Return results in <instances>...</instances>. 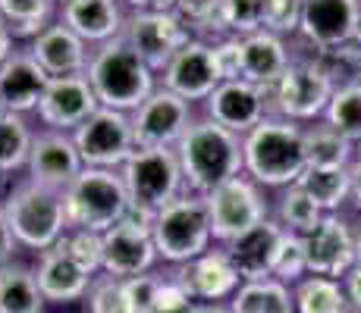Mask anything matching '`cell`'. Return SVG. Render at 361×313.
Returning a JSON list of instances; mask_svg holds the SVG:
<instances>
[{"label": "cell", "mask_w": 361, "mask_h": 313, "mask_svg": "<svg viewBox=\"0 0 361 313\" xmlns=\"http://www.w3.org/2000/svg\"><path fill=\"white\" fill-rule=\"evenodd\" d=\"M176 157L183 166L185 191L189 194H211L217 185L242 176V135L198 116L176 144Z\"/></svg>", "instance_id": "obj_2"}, {"label": "cell", "mask_w": 361, "mask_h": 313, "mask_svg": "<svg viewBox=\"0 0 361 313\" xmlns=\"http://www.w3.org/2000/svg\"><path fill=\"white\" fill-rule=\"evenodd\" d=\"M161 88L179 94L189 103H204L207 97L214 94V88L220 85V69L217 60H214V44L211 41L192 38L176 57L170 60V66L161 72Z\"/></svg>", "instance_id": "obj_17"}, {"label": "cell", "mask_w": 361, "mask_h": 313, "mask_svg": "<svg viewBox=\"0 0 361 313\" xmlns=\"http://www.w3.org/2000/svg\"><path fill=\"white\" fill-rule=\"evenodd\" d=\"M324 122L336 129L343 138H349L355 148H361V85L336 88L327 103Z\"/></svg>", "instance_id": "obj_35"}, {"label": "cell", "mask_w": 361, "mask_h": 313, "mask_svg": "<svg viewBox=\"0 0 361 313\" xmlns=\"http://www.w3.org/2000/svg\"><path fill=\"white\" fill-rule=\"evenodd\" d=\"M343 288H345V298H349V307L361 313V267H352L343 276Z\"/></svg>", "instance_id": "obj_46"}, {"label": "cell", "mask_w": 361, "mask_h": 313, "mask_svg": "<svg viewBox=\"0 0 361 313\" xmlns=\"http://www.w3.org/2000/svg\"><path fill=\"white\" fill-rule=\"evenodd\" d=\"M305 0H264V32H274L280 38H295L302 29Z\"/></svg>", "instance_id": "obj_40"}, {"label": "cell", "mask_w": 361, "mask_h": 313, "mask_svg": "<svg viewBox=\"0 0 361 313\" xmlns=\"http://www.w3.org/2000/svg\"><path fill=\"white\" fill-rule=\"evenodd\" d=\"M98 107L101 103L94 97L92 85H88V75L79 72V75H60V79L47 82L35 116H38V122L44 129L73 135Z\"/></svg>", "instance_id": "obj_16"}, {"label": "cell", "mask_w": 361, "mask_h": 313, "mask_svg": "<svg viewBox=\"0 0 361 313\" xmlns=\"http://www.w3.org/2000/svg\"><path fill=\"white\" fill-rule=\"evenodd\" d=\"M293 301L295 313H352L343 279H327V276H305L293 285Z\"/></svg>", "instance_id": "obj_31"}, {"label": "cell", "mask_w": 361, "mask_h": 313, "mask_svg": "<svg viewBox=\"0 0 361 313\" xmlns=\"http://www.w3.org/2000/svg\"><path fill=\"white\" fill-rule=\"evenodd\" d=\"M82 170H85V163H82L73 135H66V132H51V129L35 132L32 154H29V163H25V172H29L25 179H29V182L54 188V191H63Z\"/></svg>", "instance_id": "obj_18"}, {"label": "cell", "mask_w": 361, "mask_h": 313, "mask_svg": "<svg viewBox=\"0 0 361 313\" xmlns=\"http://www.w3.org/2000/svg\"><path fill=\"white\" fill-rule=\"evenodd\" d=\"M35 132L25 116L6 113L0 116V176H13V172L25 170L32 154Z\"/></svg>", "instance_id": "obj_33"}, {"label": "cell", "mask_w": 361, "mask_h": 313, "mask_svg": "<svg viewBox=\"0 0 361 313\" xmlns=\"http://www.w3.org/2000/svg\"><path fill=\"white\" fill-rule=\"evenodd\" d=\"M324 213L317 210V204L302 191V185H289L280 191L276 198V210H274V219L280 222L286 232H295V235H308L311 229L321 222Z\"/></svg>", "instance_id": "obj_34"}, {"label": "cell", "mask_w": 361, "mask_h": 313, "mask_svg": "<svg viewBox=\"0 0 361 313\" xmlns=\"http://www.w3.org/2000/svg\"><path fill=\"white\" fill-rule=\"evenodd\" d=\"M242 166L245 176L255 179L261 188H289L308 170L305 157V125L267 116L242 135Z\"/></svg>", "instance_id": "obj_1"}, {"label": "cell", "mask_w": 361, "mask_h": 313, "mask_svg": "<svg viewBox=\"0 0 361 313\" xmlns=\"http://www.w3.org/2000/svg\"><path fill=\"white\" fill-rule=\"evenodd\" d=\"M60 0H0V19L16 41H32L51 23H57Z\"/></svg>", "instance_id": "obj_30"}, {"label": "cell", "mask_w": 361, "mask_h": 313, "mask_svg": "<svg viewBox=\"0 0 361 313\" xmlns=\"http://www.w3.org/2000/svg\"><path fill=\"white\" fill-rule=\"evenodd\" d=\"M73 141L85 166H92V170H123V163L135 151L132 116L120 113V110L98 107L73 132Z\"/></svg>", "instance_id": "obj_10"}, {"label": "cell", "mask_w": 361, "mask_h": 313, "mask_svg": "<svg viewBox=\"0 0 361 313\" xmlns=\"http://www.w3.org/2000/svg\"><path fill=\"white\" fill-rule=\"evenodd\" d=\"M57 19L69 25L88 47H101L120 38L126 23L123 0H60Z\"/></svg>", "instance_id": "obj_22"}, {"label": "cell", "mask_w": 361, "mask_h": 313, "mask_svg": "<svg viewBox=\"0 0 361 313\" xmlns=\"http://www.w3.org/2000/svg\"><path fill=\"white\" fill-rule=\"evenodd\" d=\"M220 25L224 34L248 38L264 29V0H220Z\"/></svg>", "instance_id": "obj_36"}, {"label": "cell", "mask_w": 361, "mask_h": 313, "mask_svg": "<svg viewBox=\"0 0 361 313\" xmlns=\"http://www.w3.org/2000/svg\"><path fill=\"white\" fill-rule=\"evenodd\" d=\"M204 116L211 122L235 132V135H248L255 125H261L270 116L267 91L258 85H248L242 79L220 82L214 88V94L204 101Z\"/></svg>", "instance_id": "obj_19"}, {"label": "cell", "mask_w": 361, "mask_h": 313, "mask_svg": "<svg viewBox=\"0 0 361 313\" xmlns=\"http://www.w3.org/2000/svg\"><path fill=\"white\" fill-rule=\"evenodd\" d=\"M51 75L35 63L29 47H16L0 66V97H4L6 110L19 116H29L38 110L41 94H44Z\"/></svg>", "instance_id": "obj_25"}, {"label": "cell", "mask_w": 361, "mask_h": 313, "mask_svg": "<svg viewBox=\"0 0 361 313\" xmlns=\"http://www.w3.org/2000/svg\"><path fill=\"white\" fill-rule=\"evenodd\" d=\"M60 245L66 248V254L85 269L88 276H101V260H104V241L98 232L88 229H69L60 238Z\"/></svg>", "instance_id": "obj_39"}, {"label": "cell", "mask_w": 361, "mask_h": 313, "mask_svg": "<svg viewBox=\"0 0 361 313\" xmlns=\"http://www.w3.org/2000/svg\"><path fill=\"white\" fill-rule=\"evenodd\" d=\"M85 307L88 313H132L126 298V279H116L107 273L94 276L85 295Z\"/></svg>", "instance_id": "obj_38"}, {"label": "cell", "mask_w": 361, "mask_h": 313, "mask_svg": "<svg viewBox=\"0 0 361 313\" xmlns=\"http://www.w3.org/2000/svg\"><path fill=\"white\" fill-rule=\"evenodd\" d=\"M63 210L69 229H88L104 235L129 213V194L120 170H85L63 191Z\"/></svg>", "instance_id": "obj_5"}, {"label": "cell", "mask_w": 361, "mask_h": 313, "mask_svg": "<svg viewBox=\"0 0 361 313\" xmlns=\"http://www.w3.org/2000/svg\"><path fill=\"white\" fill-rule=\"evenodd\" d=\"M35 279H38V288L47 304H54V307H69V304L85 301L94 276H88L85 269L66 254V248L57 241L54 248L38 254Z\"/></svg>", "instance_id": "obj_21"}, {"label": "cell", "mask_w": 361, "mask_h": 313, "mask_svg": "<svg viewBox=\"0 0 361 313\" xmlns=\"http://www.w3.org/2000/svg\"><path fill=\"white\" fill-rule=\"evenodd\" d=\"M192 298L189 291L183 288V282L176 279V273H166L161 276V285H157V307L154 313H185L192 307Z\"/></svg>", "instance_id": "obj_42"}, {"label": "cell", "mask_w": 361, "mask_h": 313, "mask_svg": "<svg viewBox=\"0 0 361 313\" xmlns=\"http://www.w3.org/2000/svg\"><path fill=\"white\" fill-rule=\"evenodd\" d=\"M47 301L35 279V267L4 263L0 267V313H44Z\"/></svg>", "instance_id": "obj_27"}, {"label": "cell", "mask_w": 361, "mask_h": 313, "mask_svg": "<svg viewBox=\"0 0 361 313\" xmlns=\"http://www.w3.org/2000/svg\"><path fill=\"white\" fill-rule=\"evenodd\" d=\"M4 213L13 229V238L19 248L41 254V250L54 248L69 232L66 210H63V194L54 188L19 182L4 194Z\"/></svg>", "instance_id": "obj_4"}, {"label": "cell", "mask_w": 361, "mask_h": 313, "mask_svg": "<svg viewBox=\"0 0 361 313\" xmlns=\"http://www.w3.org/2000/svg\"><path fill=\"white\" fill-rule=\"evenodd\" d=\"M361 34V0H305L298 38L311 51L355 44Z\"/></svg>", "instance_id": "obj_14"}, {"label": "cell", "mask_w": 361, "mask_h": 313, "mask_svg": "<svg viewBox=\"0 0 361 313\" xmlns=\"http://www.w3.org/2000/svg\"><path fill=\"white\" fill-rule=\"evenodd\" d=\"M151 235H154L157 257L170 267H183V263L201 257L204 250H211L214 235L204 198L185 191L176 200H170L151 219Z\"/></svg>", "instance_id": "obj_7"}, {"label": "cell", "mask_w": 361, "mask_h": 313, "mask_svg": "<svg viewBox=\"0 0 361 313\" xmlns=\"http://www.w3.org/2000/svg\"><path fill=\"white\" fill-rule=\"evenodd\" d=\"M179 0H123L126 13H176Z\"/></svg>", "instance_id": "obj_45"}, {"label": "cell", "mask_w": 361, "mask_h": 313, "mask_svg": "<svg viewBox=\"0 0 361 313\" xmlns=\"http://www.w3.org/2000/svg\"><path fill=\"white\" fill-rule=\"evenodd\" d=\"M274 279H280L283 285H298L308 276V254H305V238L295 232H283L280 250H276V260H274Z\"/></svg>", "instance_id": "obj_37"}, {"label": "cell", "mask_w": 361, "mask_h": 313, "mask_svg": "<svg viewBox=\"0 0 361 313\" xmlns=\"http://www.w3.org/2000/svg\"><path fill=\"white\" fill-rule=\"evenodd\" d=\"M176 279L183 282V288L189 291L192 301H214V304H230V298L239 291V273L233 269L230 257L220 245L204 250L195 260L173 267Z\"/></svg>", "instance_id": "obj_20"}, {"label": "cell", "mask_w": 361, "mask_h": 313, "mask_svg": "<svg viewBox=\"0 0 361 313\" xmlns=\"http://www.w3.org/2000/svg\"><path fill=\"white\" fill-rule=\"evenodd\" d=\"M230 313H295L293 288L280 279L242 282L239 291L230 298Z\"/></svg>", "instance_id": "obj_29"}, {"label": "cell", "mask_w": 361, "mask_h": 313, "mask_svg": "<svg viewBox=\"0 0 361 313\" xmlns=\"http://www.w3.org/2000/svg\"><path fill=\"white\" fill-rule=\"evenodd\" d=\"M355 267H361V222L355 226Z\"/></svg>", "instance_id": "obj_50"}, {"label": "cell", "mask_w": 361, "mask_h": 313, "mask_svg": "<svg viewBox=\"0 0 361 313\" xmlns=\"http://www.w3.org/2000/svg\"><path fill=\"white\" fill-rule=\"evenodd\" d=\"M298 185L314 200L321 213H339V207L352 198L349 166H308L298 179Z\"/></svg>", "instance_id": "obj_28"}, {"label": "cell", "mask_w": 361, "mask_h": 313, "mask_svg": "<svg viewBox=\"0 0 361 313\" xmlns=\"http://www.w3.org/2000/svg\"><path fill=\"white\" fill-rule=\"evenodd\" d=\"M204 204H207V217H211L214 245H230L233 238L245 235L248 229L270 219L267 194L245 172L230 179V182L217 185L211 194H204Z\"/></svg>", "instance_id": "obj_8"}, {"label": "cell", "mask_w": 361, "mask_h": 313, "mask_svg": "<svg viewBox=\"0 0 361 313\" xmlns=\"http://www.w3.org/2000/svg\"><path fill=\"white\" fill-rule=\"evenodd\" d=\"M129 116H132L135 148H173V151H176V144L189 132V125L198 120L195 107L189 101H183L179 94L166 91L161 85Z\"/></svg>", "instance_id": "obj_13"}, {"label": "cell", "mask_w": 361, "mask_h": 313, "mask_svg": "<svg viewBox=\"0 0 361 313\" xmlns=\"http://www.w3.org/2000/svg\"><path fill=\"white\" fill-rule=\"evenodd\" d=\"M10 110H6V103H4V97H0V116H6Z\"/></svg>", "instance_id": "obj_51"}, {"label": "cell", "mask_w": 361, "mask_h": 313, "mask_svg": "<svg viewBox=\"0 0 361 313\" xmlns=\"http://www.w3.org/2000/svg\"><path fill=\"white\" fill-rule=\"evenodd\" d=\"M185 313H230V304H214V301H195Z\"/></svg>", "instance_id": "obj_49"}, {"label": "cell", "mask_w": 361, "mask_h": 313, "mask_svg": "<svg viewBox=\"0 0 361 313\" xmlns=\"http://www.w3.org/2000/svg\"><path fill=\"white\" fill-rule=\"evenodd\" d=\"M302 238L308 254V276L343 279L355 267V226L339 213H324L321 222Z\"/></svg>", "instance_id": "obj_15"}, {"label": "cell", "mask_w": 361, "mask_h": 313, "mask_svg": "<svg viewBox=\"0 0 361 313\" xmlns=\"http://www.w3.org/2000/svg\"><path fill=\"white\" fill-rule=\"evenodd\" d=\"M355 144L343 138L336 129H330L324 120L305 125V157L308 166H352Z\"/></svg>", "instance_id": "obj_32"}, {"label": "cell", "mask_w": 361, "mask_h": 313, "mask_svg": "<svg viewBox=\"0 0 361 313\" xmlns=\"http://www.w3.org/2000/svg\"><path fill=\"white\" fill-rule=\"evenodd\" d=\"M333 91L336 88L317 72L314 63H308L302 53H295L293 66L283 72V79L274 88H267L270 116H280V120L298 125H311L324 120Z\"/></svg>", "instance_id": "obj_9"}, {"label": "cell", "mask_w": 361, "mask_h": 313, "mask_svg": "<svg viewBox=\"0 0 361 313\" xmlns=\"http://www.w3.org/2000/svg\"><path fill=\"white\" fill-rule=\"evenodd\" d=\"M157 285H161V276L157 273H145V276H135V279H126V298H129L132 313H154Z\"/></svg>", "instance_id": "obj_41"}, {"label": "cell", "mask_w": 361, "mask_h": 313, "mask_svg": "<svg viewBox=\"0 0 361 313\" xmlns=\"http://www.w3.org/2000/svg\"><path fill=\"white\" fill-rule=\"evenodd\" d=\"M120 38L161 79L170 60L192 41V32L176 13H126Z\"/></svg>", "instance_id": "obj_11"}, {"label": "cell", "mask_w": 361, "mask_h": 313, "mask_svg": "<svg viewBox=\"0 0 361 313\" xmlns=\"http://www.w3.org/2000/svg\"><path fill=\"white\" fill-rule=\"evenodd\" d=\"M358 44H361V34H358Z\"/></svg>", "instance_id": "obj_52"}, {"label": "cell", "mask_w": 361, "mask_h": 313, "mask_svg": "<svg viewBox=\"0 0 361 313\" xmlns=\"http://www.w3.org/2000/svg\"><path fill=\"white\" fill-rule=\"evenodd\" d=\"M16 51V38H13V32H10V25L0 19V66L6 63V57Z\"/></svg>", "instance_id": "obj_48"}, {"label": "cell", "mask_w": 361, "mask_h": 313, "mask_svg": "<svg viewBox=\"0 0 361 313\" xmlns=\"http://www.w3.org/2000/svg\"><path fill=\"white\" fill-rule=\"evenodd\" d=\"M129 194V210L154 219L170 200L185 194L183 166L173 148H135L120 170Z\"/></svg>", "instance_id": "obj_6"}, {"label": "cell", "mask_w": 361, "mask_h": 313, "mask_svg": "<svg viewBox=\"0 0 361 313\" xmlns=\"http://www.w3.org/2000/svg\"><path fill=\"white\" fill-rule=\"evenodd\" d=\"M352 313H358V310H352Z\"/></svg>", "instance_id": "obj_53"}, {"label": "cell", "mask_w": 361, "mask_h": 313, "mask_svg": "<svg viewBox=\"0 0 361 313\" xmlns=\"http://www.w3.org/2000/svg\"><path fill=\"white\" fill-rule=\"evenodd\" d=\"M214 60H217V69H220V79L224 82H235L242 72V38H226L214 41Z\"/></svg>", "instance_id": "obj_43"}, {"label": "cell", "mask_w": 361, "mask_h": 313, "mask_svg": "<svg viewBox=\"0 0 361 313\" xmlns=\"http://www.w3.org/2000/svg\"><path fill=\"white\" fill-rule=\"evenodd\" d=\"M101 241H104L101 273L116 276V279L145 276L161 260L154 248V235H151V219L135 210H129L114 229H107L101 235Z\"/></svg>", "instance_id": "obj_12"}, {"label": "cell", "mask_w": 361, "mask_h": 313, "mask_svg": "<svg viewBox=\"0 0 361 313\" xmlns=\"http://www.w3.org/2000/svg\"><path fill=\"white\" fill-rule=\"evenodd\" d=\"M295 60V51L289 47L286 38L274 32H255L248 38H242V72L239 79L248 82V85H258V88H274L276 82L283 79L289 66Z\"/></svg>", "instance_id": "obj_26"}, {"label": "cell", "mask_w": 361, "mask_h": 313, "mask_svg": "<svg viewBox=\"0 0 361 313\" xmlns=\"http://www.w3.org/2000/svg\"><path fill=\"white\" fill-rule=\"evenodd\" d=\"M283 232H286V229L270 217V219H264L261 226L248 229L245 235H239V238H233L230 245H220V248L226 250V257H230L233 269L239 273L242 282L270 279L276 250H280V241H283Z\"/></svg>", "instance_id": "obj_23"}, {"label": "cell", "mask_w": 361, "mask_h": 313, "mask_svg": "<svg viewBox=\"0 0 361 313\" xmlns=\"http://www.w3.org/2000/svg\"><path fill=\"white\" fill-rule=\"evenodd\" d=\"M16 248L19 245H16V238H13V229H10V222H6V213H4V200H0V267L16 257Z\"/></svg>", "instance_id": "obj_44"}, {"label": "cell", "mask_w": 361, "mask_h": 313, "mask_svg": "<svg viewBox=\"0 0 361 313\" xmlns=\"http://www.w3.org/2000/svg\"><path fill=\"white\" fill-rule=\"evenodd\" d=\"M85 75L101 107L120 110V113H135L161 85L157 75L148 69V63L123 38L94 47Z\"/></svg>", "instance_id": "obj_3"}, {"label": "cell", "mask_w": 361, "mask_h": 313, "mask_svg": "<svg viewBox=\"0 0 361 313\" xmlns=\"http://www.w3.org/2000/svg\"><path fill=\"white\" fill-rule=\"evenodd\" d=\"M25 47H29L35 63H38L51 79L85 72L88 60H92V51H94V47H88L69 25L60 23V19L47 25V29L41 32L38 38H32Z\"/></svg>", "instance_id": "obj_24"}, {"label": "cell", "mask_w": 361, "mask_h": 313, "mask_svg": "<svg viewBox=\"0 0 361 313\" xmlns=\"http://www.w3.org/2000/svg\"><path fill=\"white\" fill-rule=\"evenodd\" d=\"M349 176H352V207L361 213V151L355 154V160H352V166H349Z\"/></svg>", "instance_id": "obj_47"}]
</instances>
